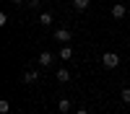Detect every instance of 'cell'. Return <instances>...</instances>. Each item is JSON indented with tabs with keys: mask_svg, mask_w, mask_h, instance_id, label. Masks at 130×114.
<instances>
[{
	"mask_svg": "<svg viewBox=\"0 0 130 114\" xmlns=\"http://www.w3.org/2000/svg\"><path fill=\"white\" fill-rule=\"evenodd\" d=\"M102 65H104L107 70H112V67H117V65H120V55H115V52H107V55L102 57Z\"/></svg>",
	"mask_w": 130,
	"mask_h": 114,
	"instance_id": "6da1fadb",
	"label": "cell"
},
{
	"mask_svg": "<svg viewBox=\"0 0 130 114\" xmlns=\"http://www.w3.org/2000/svg\"><path fill=\"white\" fill-rule=\"evenodd\" d=\"M70 39H73L70 29H55V41H60V44H68Z\"/></svg>",
	"mask_w": 130,
	"mask_h": 114,
	"instance_id": "7a4b0ae2",
	"label": "cell"
},
{
	"mask_svg": "<svg viewBox=\"0 0 130 114\" xmlns=\"http://www.w3.org/2000/svg\"><path fill=\"white\" fill-rule=\"evenodd\" d=\"M52 62H55V55H52V52H42L39 55V67H50Z\"/></svg>",
	"mask_w": 130,
	"mask_h": 114,
	"instance_id": "3957f363",
	"label": "cell"
},
{
	"mask_svg": "<svg viewBox=\"0 0 130 114\" xmlns=\"http://www.w3.org/2000/svg\"><path fill=\"white\" fill-rule=\"evenodd\" d=\"M125 13H127V8H125L122 3H117V5H112V18H125Z\"/></svg>",
	"mask_w": 130,
	"mask_h": 114,
	"instance_id": "277c9868",
	"label": "cell"
},
{
	"mask_svg": "<svg viewBox=\"0 0 130 114\" xmlns=\"http://www.w3.org/2000/svg\"><path fill=\"white\" fill-rule=\"evenodd\" d=\"M37 80H39V70L31 67V70H26V73H24V83H37Z\"/></svg>",
	"mask_w": 130,
	"mask_h": 114,
	"instance_id": "5b68a950",
	"label": "cell"
},
{
	"mask_svg": "<svg viewBox=\"0 0 130 114\" xmlns=\"http://www.w3.org/2000/svg\"><path fill=\"white\" fill-rule=\"evenodd\" d=\"M70 109H73V104H70V99H60V101H57V111H60V114H68Z\"/></svg>",
	"mask_w": 130,
	"mask_h": 114,
	"instance_id": "8992f818",
	"label": "cell"
},
{
	"mask_svg": "<svg viewBox=\"0 0 130 114\" xmlns=\"http://www.w3.org/2000/svg\"><path fill=\"white\" fill-rule=\"evenodd\" d=\"M57 80H60V83H68V80H70V73L65 70V67H57Z\"/></svg>",
	"mask_w": 130,
	"mask_h": 114,
	"instance_id": "52a82bcc",
	"label": "cell"
},
{
	"mask_svg": "<svg viewBox=\"0 0 130 114\" xmlns=\"http://www.w3.org/2000/svg\"><path fill=\"white\" fill-rule=\"evenodd\" d=\"M39 26H52V13H42L39 16Z\"/></svg>",
	"mask_w": 130,
	"mask_h": 114,
	"instance_id": "ba28073f",
	"label": "cell"
},
{
	"mask_svg": "<svg viewBox=\"0 0 130 114\" xmlns=\"http://www.w3.org/2000/svg\"><path fill=\"white\" fill-rule=\"evenodd\" d=\"M73 5H75V10H86L91 5V0H73Z\"/></svg>",
	"mask_w": 130,
	"mask_h": 114,
	"instance_id": "9c48e42d",
	"label": "cell"
},
{
	"mask_svg": "<svg viewBox=\"0 0 130 114\" xmlns=\"http://www.w3.org/2000/svg\"><path fill=\"white\" fill-rule=\"evenodd\" d=\"M60 57H62V60H70V57H73V49H70V47H62V49H60Z\"/></svg>",
	"mask_w": 130,
	"mask_h": 114,
	"instance_id": "30bf717a",
	"label": "cell"
},
{
	"mask_svg": "<svg viewBox=\"0 0 130 114\" xmlns=\"http://www.w3.org/2000/svg\"><path fill=\"white\" fill-rule=\"evenodd\" d=\"M120 96H122V101L130 106V88H122V91H120Z\"/></svg>",
	"mask_w": 130,
	"mask_h": 114,
	"instance_id": "8fae6325",
	"label": "cell"
},
{
	"mask_svg": "<svg viewBox=\"0 0 130 114\" xmlns=\"http://www.w3.org/2000/svg\"><path fill=\"white\" fill-rule=\"evenodd\" d=\"M8 111H10V104L3 99V101H0V114H8Z\"/></svg>",
	"mask_w": 130,
	"mask_h": 114,
	"instance_id": "7c38bea8",
	"label": "cell"
},
{
	"mask_svg": "<svg viewBox=\"0 0 130 114\" xmlns=\"http://www.w3.org/2000/svg\"><path fill=\"white\" fill-rule=\"evenodd\" d=\"M26 3H29V8H39V3H42V0H26Z\"/></svg>",
	"mask_w": 130,
	"mask_h": 114,
	"instance_id": "4fadbf2b",
	"label": "cell"
},
{
	"mask_svg": "<svg viewBox=\"0 0 130 114\" xmlns=\"http://www.w3.org/2000/svg\"><path fill=\"white\" fill-rule=\"evenodd\" d=\"M75 114H89V109H75Z\"/></svg>",
	"mask_w": 130,
	"mask_h": 114,
	"instance_id": "5bb4252c",
	"label": "cell"
},
{
	"mask_svg": "<svg viewBox=\"0 0 130 114\" xmlns=\"http://www.w3.org/2000/svg\"><path fill=\"white\" fill-rule=\"evenodd\" d=\"M21 3H26V0H13V5H21Z\"/></svg>",
	"mask_w": 130,
	"mask_h": 114,
	"instance_id": "9a60e30c",
	"label": "cell"
},
{
	"mask_svg": "<svg viewBox=\"0 0 130 114\" xmlns=\"http://www.w3.org/2000/svg\"><path fill=\"white\" fill-rule=\"evenodd\" d=\"M127 29H130V26H127Z\"/></svg>",
	"mask_w": 130,
	"mask_h": 114,
	"instance_id": "2e32d148",
	"label": "cell"
}]
</instances>
